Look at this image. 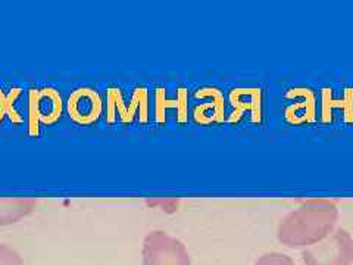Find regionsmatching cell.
<instances>
[{
	"instance_id": "cell-1",
	"label": "cell",
	"mask_w": 353,
	"mask_h": 265,
	"mask_svg": "<svg viewBox=\"0 0 353 265\" xmlns=\"http://www.w3.org/2000/svg\"><path fill=\"white\" fill-rule=\"evenodd\" d=\"M337 205L331 201H307L287 214L279 224L277 237L287 248L316 245L336 230Z\"/></svg>"
},
{
	"instance_id": "cell-2",
	"label": "cell",
	"mask_w": 353,
	"mask_h": 265,
	"mask_svg": "<svg viewBox=\"0 0 353 265\" xmlns=\"http://www.w3.org/2000/svg\"><path fill=\"white\" fill-rule=\"evenodd\" d=\"M305 265H352L353 237L345 228H337L316 245L302 251Z\"/></svg>"
},
{
	"instance_id": "cell-3",
	"label": "cell",
	"mask_w": 353,
	"mask_h": 265,
	"mask_svg": "<svg viewBox=\"0 0 353 265\" xmlns=\"http://www.w3.org/2000/svg\"><path fill=\"white\" fill-rule=\"evenodd\" d=\"M143 265H192V258L181 240L154 230L143 242Z\"/></svg>"
},
{
	"instance_id": "cell-4",
	"label": "cell",
	"mask_w": 353,
	"mask_h": 265,
	"mask_svg": "<svg viewBox=\"0 0 353 265\" xmlns=\"http://www.w3.org/2000/svg\"><path fill=\"white\" fill-rule=\"evenodd\" d=\"M66 108H68L70 117L77 124L90 126L102 115L103 102L102 97L93 88L83 87L72 92Z\"/></svg>"
},
{
	"instance_id": "cell-5",
	"label": "cell",
	"mask_w": 353,
	"mask_h": 265,
	"mask_svg": "<svg viewBox=\"0 0 353 265\" xmlns=\"http://www.w3.org/2000/svg\"><path fill=\"white\" fill-rule=\"evenodd\" d=\"M62 99L54 88L31 92V121L32 124H53L61 118ZM31 124V126H32Z\"/></svg>"
},
{
	"instance_id": "cell-6",
	"label": "cell",
	"mask_w": 353,
	"mask_h": 265,
	"mask_svg": "<svg viewBox=\"0 0 353 265\" xmlns=\"http://www.w3.org/2000/svg\"><path fill=\"white\" fill-rule=\"evenodd\" d=\"M37 205L32 197H0V227L15 224L28 217Z\"/></svg>"
},
{
	"instance_id": "cell-7",
	"label": "cell",
	"mask_w": 353,
	"mask_h": 265,
	"mask_svg": "<svg viewBox=\"0 0 353 265\" xmlns=\"http://www.w3.org/2000/svg\"><path fill=\"white\" fill-rule=\"evenodd\" d=\"M253 265H296V262L289 257L280 252H270L259 257Z\"/></svg>"
},
{
	"instance_id": "cell-8",
	"label": "cell",
	"mask_w": 353,
	"mask_h": 265,
	"mask_svg": "<svg viewBox=\"0 0 353 265\" xmlns=\"http://www.w3.org/2000/svg\"><path fill=\"white\" fill-rule=\"evenodd\" d=\"M0 265H24V259L17 249L0 243Z\"/></svg>"
}]
</instances>
